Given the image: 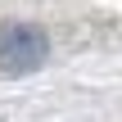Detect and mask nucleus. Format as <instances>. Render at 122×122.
<instances>
[{"mask_svg": "<svg viewBox=\"0 0 122 122\" xmlns=\"http://www.w3.org/2000/svg\"><path fill=\"white\" fill-rule=\"evenodd\" d=\"M45 54H50V41H45V32L36 23H9V27H0V68L32 72V68L45 63Z\"/></svg>", "mask_w": 122, "mask_h": 122, "instance_id": "f257e3e1", "label": "nucleus"}]
</instances>
